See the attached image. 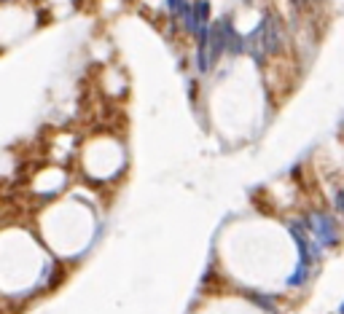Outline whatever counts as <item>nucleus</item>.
Instances as JSON below:
<instances>
[{"mask_svg": "<svg viewBox=\"0 0 344 314\" xmlns=\"http://www.w3.org/2000/svg\"><path fill=\"white\" fill-rule=\"evenodd\" d=\"M307 274H309V266L307 263H299V269L293 271V277L288 279V285H291V288H299V285L307 282Z\"/></svg>", "mask_w": 344, "mask_h": 314, "instance_id": "39448f33", "label": "nucleus"}, {"mask_svg": "<svg viewBox=\"0 0 344 314\" xmlns=\"http://www.w3.org/2000/svg\"><path fill=\"white\" fill-rule=\"evenodd\" d=\"M250 298H253L255 306H264L266 311H274V303H272L269 296H261V293H250Z\"/></svg>", "mask_w": 344, "mask_h": 314, "instance_id": "423d86ee", "label": "nucleus"}, {"mask_svg": "<svg viewBox=\"0 0 344 314\" xmlns=\"http://www.w3.org/2000/svg\"><path fill=\"white\" fill-rule=\"evenodd\" d=\"M167 6H169V11H172V16H183L186 14V0H167Z\"/></svg>", "mask_w": 344, "mask_h": 314, "instance_id": "0eeeda50", "label": "nucleus"}, {"mask_svg": "<svg viewBox=\"0 0 344 314\" xmlns=\"http://www.w3.org/2000/svg\"><path fill=\"white\" fill-rule=\"evenodd\" d=\"M341 314H344V303H341Z\"/></svg>", "mask_w": 344, "mask_h": 314, "instance_id": "9d476101", "label": "nucleus"}, {"mask_svg": "<svg viewBox=\"0 0 344 314\" xmlns=\"http://www.w3.org/2000/svg\"><path fill=\"white\" fill-rule=\"evenodd\" d=\"M309 228H312L314 239H318L323 247H333V244L339 242V231H336V223H333L328 215L312 212V215H309Z\"/></svg>", "mask_w": 344, "mask_h": 314, "instance_id": "f257e3e1", "label": "nucleus"}, {"mask_svg": "<svg viewBox=\"0 0 344 314\" xmlns=\"http://www.w3.org/2000/svg\"><path fill=\"white\" fill-rule=\"evenodd\" d=\"M226 49V22L218 19V22L210 27V35H207V56H210V65H215V59L223 54Z\"/></svg>", "mask_w": 344, "mask_h": 314, "instance_id": "f03ea898", "label": "nucleus"}, {"mask_svg": "<svg viewBox=\"0 0 344 314\" xmlns=\"http://www.w3.org/2000/svg\"><path fill=\"white\" fill-rule=\"evenodd\" d=\"M264 51L266 54H277L282 49V35H280V24H277V19L269 14L264 19Z\"/></svg>", "mask_w": 344, "mask_h": 314, "instance_id": "7ed1b4c3", "label": "nucleus"}, {"mask_svg": "<svg viewBox=\"0 0 344 314\" xmlns=\"http://www.w3.org/2000/svg\"><path fill=\"white\" fill-rule=\"evenodd\" d=\"M339 209H341V212H344V194L339 196Z\"/></svg>", "mask_w": 344, "mask_h": 314, "instance_id": "1a4fd4ad", "label": "nucleus"}, {"mask_svg": "<svg viewBox=\"0 0 344 314\" xmlns=\"http://www.w3.org/2000/svg\"><path fill=\"white\" fill-rule=\"evenodd\" d=\"M223 22H226V49L232 51V54L245 51V38H242L240 33H234V27H232V22H228V19H223Z\"/></svg>", "mask_w": 344, "mask_h": 314, "instance_id": "20e7f679", "label": "nucleus"}, {"mask_svg": "<svg viewBox=\"0 0 344 314\" xmlns=\"http://www.w3.org/2000/svg\"><path fill=\"white\" fill-rule=\"evenodd\" d=\"M196 11H199L202 24H207V22H210V3H207V0H199V3H196Z\"/></svg>", "mask_w": 344, "mask_h": 314, "instance_id": "6e6552de", "label": "nucleus"}, {"mask_svg": "<svg viewBox=\"0 0 344 314\" xmlns=\"http://www.w3.org/2000/svg\"><path fill=\"white\" fill-rule=\"evenodd\" d=\"M245 3H250V0H245Z\"/></svg>", "mask_w": 344, "mask_h": 314, "instance_id": "9b49d317", "label": "nucleus"}]
</instances>
